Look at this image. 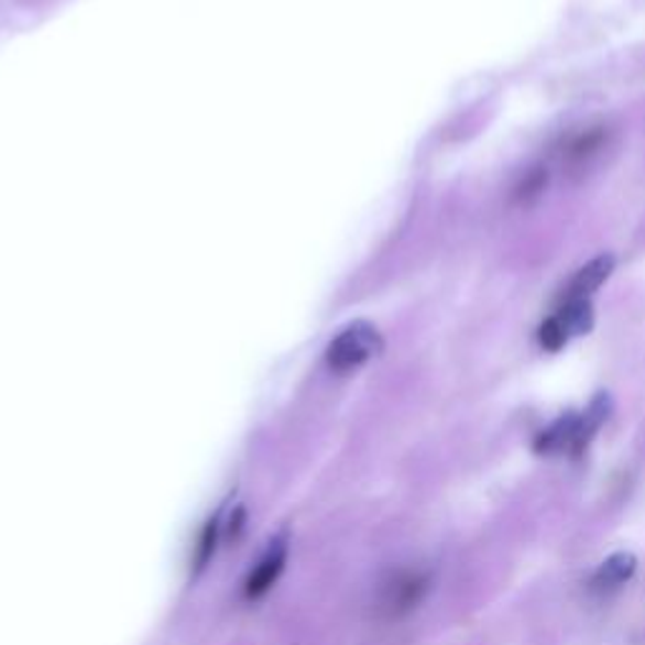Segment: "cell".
I'll return each mask as SVG.
<instances>
[{"label":"cell","mask_w":645,"mask_h":645,"mask_svg":"<svg viewBox=\"0 0 645 645\" xmlns=\"http://www.w3.org/2000/svg\"><path fill=\"white\" fill-rule=\"evenodd\" d=\"M605 412V401L598 398L586 414H570L560 418V422H555L550 429L543 431V437L537 439V449L545 451V455H582L590 439L595 437L600 424H603Z\"/></svg>","instance_id":"obj_1"},{"label":"cell","mask_w":645,"mask_h":645,"mask_svg":"<svg viewBox=\"0 0 645 645\" xmlns=\"http://www.w3.org/2000/svg\"><path fill=\"white\" fill-rule=\"evenodd\" d=\"M381 351V336L373 326L356 322L328 348V363L334 371H353Z\"/></svg>","instance_id":"obj_2"},{"label":"cell","mask_w":645,"mask_h":645,"mask_svg":"<svg viewBox=\"0 0 645 645\" xmlns=\"http://www.w3.org/2000/svg\"><path fill=\"white\" fill-rule=\"evenodd\" d=\"M426 588H429V578L424 572L416 570H404L396 572L386 586L381 588V600L379 608L386 617H401L406 615L408 610L418 605V600L426 595Z\"/></svg>","instance_id":"obj_3"},{"label":"cell","mask_w":645,"mask_h":645,"mask_svg":"<svg viewBox=\"0 0 645 645\" xmlns=\"http://www.w3.org/2000/svg\"><path fill=\"white\" fill-rule=\"evenodd\" d=\"M287 535L273 537L265 547V553L260 555V560L255 562V568L248 572L245 578V586H242V592H245L248 600H258L263 598L265 592L275 586L277 578H281L283 570H285V562H287Z\"/></svg>","instance_id":"obj_4"},{"label":"cell","mask_w":645,"mask_h":645,"mask_svg":"<svg viewBox=\"0 0 645 645\" xmlns=\"http://www.w3.org/2000/svg\"><path fill=\"white\" fill-rule=\"evenodd\" d=\"M615 267V260L610 255H600L595 260H590L586 267H580L578 273L568 285V291H565L562 300H570V298H590L592 291H598L600 285H603L610 273H613Z\"/></svg>","instance_id":"obj_5"},{"label":"cell","mask_w":645,"mask_h":645,"mask_svg":"<svg viewBox=\"0 0 645 645\" xmlns=\"http://www.w3.org/2000/svg\"><path fill=\"white\" fill-rule=\"evenodd\" d=\"M635 572V557L631 553H617L600 565L590 580V590L595 592H613L631 580Z\"/></svg>","instance_id":"obj_6"},{"label":"cell","mask_w":645,"mask_h":645,"mask_svg":"<svg viewBox=\"0 0 645 645\" xmlns=\"http://www.w3.org/2000/svg\"><path fill=\"white\" fill-rule=\"evenodd\" d=\"M555 318L562 322L570 336L588 334L592 328V305L590 298H570L562 300V308L555 313Z\"/></svg>","instance_id":"obj_7"},{"label":"cell","mask_w":645,"mask_h":645,"mask_svg":"<svg viewBox=\"0 0 645 645\" xmlns=\"http://www.w3.org/2000/svg\"><path fill=\"white\" fill-rule=\"evenodd\" d=\"M537 338H539V343H543V348H547V351H560V348L568 343L570 334L565 330V326L560 320H557L555 316H550L543 322V326H539Z\"/></svg>","instance_id":"obj_8"}]
</instances>
